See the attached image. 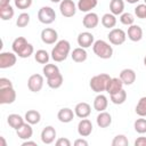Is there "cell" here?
<instances>
[{"instance_id":"cell-1","label":"cell","mask_w":146,"mask_h":146,"mask_svg":"<svg viewBox=\"0 0 146 146\" xmlns=\"http://www.w3.org/2000/svg\"><path fill=\"white\" fill-rule=\"evenodd\" d=\"M11 48H13V51L21 58H29L33 51H34V48L31 43L27 42V40L24 38V36H18L16 38L14 41H13V44H11Z\"/></svg>"},{"instance_id":"cell-2","label":"cell","mask_w":146,"mask_h":146,"mask_svg":"<svg viewBox=\"0 0 146 146\" xmlns=\"http://www.w3.org/2000/svg\"><path fill=\"white\" fill-rule=\"evenodd\" d=\"M70 50H71L70 42L67 40H59L51 50V58L57 63L63 62L67 58Z\"/></svg>"},{"instance_id":"cell-3","label":"cell","mask_w":146,"mask_h":146,"mask_svg":"<svg viewBox=\"0 0 146 146\" xmlns=\"http://www.w3.org/2000/svg\"><path fill=\"white\" fill-rule=\"evenodd\" d=\"M111 80V76L106 73H100V74H97L95 76H92L90 79V88L92 91L97 92V94H100L103 91H106V88H107V84H108V81Z\"/></svg>"},{"instance_id":"cell-4","label":"cell","mask_w":146,"mask_h":146,"mask_svg":"<svg viewBox=\"0 0 146 146\" xmlns=\"http://www.w3.org/2000/svg\"><path fill=\"white\" fill-rule=\"evenodd\" d=\"M92 50L95 55H97L102 59H108L113 55V48L104 40H97L92 44Z\"/></svg>"},{"instance_id":"cell-5","label":"cell","mask_w":146,"mask_h":146,"mask_svg":"<svg viewBox=\"0 0 146 146\" xmlns=\"http://www.w3.org/2000/svg\"><path fill=\"white\" fill-rule=\"evenodd\" d=\"M38 19L42 24H51L56 19V13L51 7H42L38 11Z\"/></svg>"},{"instance_id":"cell-6","label":"cell","mask_w":146,"mask_h":146,"mask_svg":"<svg viewBox=\"0 0 146 146\" xmlns=\"http://www.w3.org/2000/svg\"><path fill=\"white\" fill-rule=\"evenodd\" d=\"M107 38H108V40L112 44L120 46L125 41L127 33L121 29H112L110 31V33L107 34Z\"/></svg>"},{"instance_id":"cell-7","label":"cell","mask_w":146,"mask_h":146,"mask_svg":"<svg viewBox=\"0 0 146 146\" xmlns=\"http://www.w3.org/2000/svg\"><path fill=\"white\" fill-rule=\"evenodd\" d=\"M59 10L64 17H73L75 15L76 7L73 0H62L59 3Z\"/></svg>"},{"instance_id":"cell-8","label":"cell","mask_w":146,"mask_h":146,"mask_svg":"<svg viewBox=\"0 0 146 146\" xmlns=\"http://www.w3.org/2000/svg\"><path fill=\"white\" fill-rule=\"evenodd\" d=\"M43 87V76L41 74H32L27 80V88L32 92H38Z\"/></svg>"},{"instance_id":"cell-9","label":"cell","mask_w":146,"mask_h":146,"mask_svg":"<svg viewBox=\"0 0 146 146\" xmlns=\"http://www.w3.org/2000/svg\"><path fill=\"white\" fill-rule=\"evenodd\" d=\"M16 100V91L13 87L0 89V104H13Z\"/></svg>"},{"instance_id":"cell-10","label":"cell","mask_w":146,"mask_h":146,"mask_svg":"<svg viewBox=\"0 0 146 146\" xmlns=\"http://www.w3.org/2000/svg\"><path fill=\"white\" fill-rule=\"evenodd\" d=\"M15 52H1L0 54V68H9L16 64Z\"/></svg>"},{"instance_id":"cell-11","label":"cell","mask_w":146,"mask_h":146,"mask_svg":"<svg viewBox=\"0 0 146 146\" xmlns=\"http://www.w3.org/2000/svg\"><path fill=\"white\" fill-rule=\"evenodd\" d=\"M57 39H58V34H57L56 30L47 27V29H43L41 31V40H42L43 43L52 44V43H55L57 41Z\"/></svg>"},{"instance_id":"cell-12","label":"cell","mask_w":146,"mask_h":146,"mask_svg":"<svg viewBox=\"0 0 146 146\" xmlns=\"http://www.w3.org/2000/svg\"><path fill=\"white\" fill-rule=\"evenodd\" d=\"M55 138H56V130L54 127L48 125V127L43 128V130L41 131V140L43 144L49 145V144L54 143Z\"/></svg>"},{"instance_id":"cell-13","label":"cell","mask_w":146,"mask_h":146,"mask_svg":"<svg viewBox=\"0 0 146 146\" xmlns=\"http://www.w3.org/2000/svg\"><path fill=\"white\" fill-rule=\"evenodd\" d=\"M92 132V123L88 119H82L78 124V133L81 137H88Z\"/></svg>"},{"instance_id":"cell-14","label":"cell","mask_w":146,"mask_h":146,"mask_svg":"<svg viewBox=\"0 0 146 146\" xmlns=\"http://www.w3.org/2000/svg\"><path fill=\"white\" fill-rule=\"evenodd\" d=\"M74 113H75V115H76L78 117H80V119H86V117H88V116L90 115V113H91V107H90V105H89L88 103L82 102V103H79V104L75 105Z\"/></svg>"},{"instance_id":"cell-15","label":"cell","mask_w":146,"mask_h":146,"mask_svg":"<svg viewBox=\"0 0 146 146\" xmlns=\"http://www.w3.org/2000/svg\"><path fill=\"white\" fill-rule=\"evenodd\" d=\"M94 35L90 32H82L78 35V44L82 48H89L94 44Z\"/></svg>"},{"instance_id":"cell-16","label":"cell","mask_w":146,"mask_h":146,"mask_svg":"<svg viewBox=\"0 0 146 146\" xmlns=\"http://www.w3.org/2000/svg\"><path fill=\"white\" fill-rule=\"evenodd\" d=\"M99 23V17L96 13H88L83 19H82V24L86 29H95Z\"/></svg>"},{"instance_id":"cell-17","label":"cell","mask_w":146,"mask_h":146,"mask_svg":"<svg viewBox=\"0 0 146 146\" xmlns=\"http://www.w3.org/2000/svg\"><path fill=\"white\" fill-rule=\"evenodd\" d=\"M120 79L123 82V84L130 86L136 81V72L131 68H124L120 73Z\"/></svg>"},{"instance_id":"cell-18","label":"cell","mask_w":146,"mask_h":146,"mask_svg":"<svg viewBox=\"0 0 146 146\" xmlns=\"http://www.w3.org/2000/svg\"><path fill=\"white\" fill-rule=\"evenodd\" d=\"M128 38L133 41V42H137V41H140L141 38H143V30L139 25H130L128 27Z\"/></svg>"},{"instance_id":"cell-19","label":"cell","mask_w":146,"mask_h":146,"mask_svg":"<svg viewBox=\"0 0 146 146\" xmlns=\"http://www.w3.org/2000/svg\"><path fill=\"white\" fill-rule=\"evenodd\" d=\"M16 133H17L18 138H21L23 140H27V139H30L32 137L33 129H32V127H31V124L29 122H26V123L24 122V124L16 130Z\"/></svg>"},{"instance_id":"cell-20","label":"cell","mask_w":146,"mask_h":146,"mask_svg":"<svg viewBox=\"0 0 146 146\" xmlns=\"http://www.w3.org/2000/svg\"><path fill=\"white\" fill-rule=\"evenodd\" d=\"M122 87H123V82L121 81L120 78H111V80L108 81L106 91H107L110 95H112V94H115V92H117L119 90H121Z\"/></svg>"},{"instance_id":"cell-21","label":"cell","mask_w":146,"mask_h":146,"mask_svg":"<svg viewBox=\"0 0 146 146\" xmlns=\"http://www.w3.org/2000/svg\"><path fill=\"white\" fill-rule=\"evenodd\" d=\"M107 105H108V100L106 98V96L99 94L95 97L94 99V108L98 112H103L107 108Z\"/></svg>"},{"instance_id":"cell-22","label":"cell","mask_w":146,"mask_h":146,"mask_svg":"<svg viewBox=\"0 0 146 146\" xmlns=\"http://www.w3.org/2000/svg\"><path fill=\"white\" fill-rule=\"evenodd\" d=\"M74 114H75V113H73V111H72L71 108L65 107V108L59 110V112L57 113V119H58L60 122H63V123H68V122H71V121L73 120Z\"/></svg>"},{"instance_id":"cell-23","label":"cell","mask_w":146,"mask_h":146,"mask_svg":"<svg viewBox=\"0 0 146 146\" xmlns=\"http://www.w3.org/2000/svg\"><path fill=\"white\" fill-rule=\"evenodd\" d=\"M96 121H97L98 127H100V128H107V127H110L111 123H112V116H111L110 113L103 111V112H100V113L97 115Z\"/></svg>"},{"instance_id":"cell-24","label":"cell","mask_w":146,"mask_h":146,"mask_svg":"<svg viewBox=\"0 0 146 146\" xmlns=\"http://www.w3.org/2000/svg\"><path fill=\"white\" fill-rule=\"evenodd\" d=\"M7 122H8V124L13 128V129H15V130H17L18 128H21L23 124H24V119L19 115V114H9L8 115V117H7Z\"/></svg>"},{"instance_id":"cell-25","label":"cell","mask_w":146,"mask_h":146,"mask_svg":"<svg viewBox=\"0 0 146 146\" xmlns=\"http://www.w3.org/2000/svg\"><path fill=\"white\" fill-rule=\"evenodd\" d=\"M71 57L75 63H83L87 59L88 55H87V51L84 50V48L79 47V48L73 49V51L71 54Z\"/></svg>"},{"instance_id":"cell-26","label":"cell","mask_w":146,"mask_h":146,"mask_svg":"<svg viewBox=\"0 0 146 146\" xmlns=\"http://www.w3.org/2000/svg\"><path fill=\"white\" fill-rule=\"evenodd\" d=\"M98 0H79L78 2V9L83 13H88L91 9H94L97 6Z\"/></svg>"},{"instance_id":"cell-27","label":"cell","mask_w":146,"mask_h":146,"mask_svg":"<svg viewBox=\"0 0 146 146\" xmlns=\"http://www.w3.org/2000/svg\"><path fill=\"white\" fill-rule=\"evenodd\" d=\"M110 10L113 15H121L124 10V2L123 0H111L110 2Z\"/></svg>"},{"instance_id":"cell-28","label":"cell","mask_w":146,"mask_h":146,"mask_svg":"<svg viewBox=\"0 0 146 146\" xmlns=\"http://www.w3.org/2000/svg\"><path fill=\"white\" fill-rule=\"evenodd\" d=\"M102 24L106 29H113L116 25V17H115V15H113L112 13L111 14L110 13L104 14L103 17H102Z\"/></svg>"},{"instance_id":"cell-29","label":"cell","mask_w":146,"mask_h":146,"mask_svg":"<svg viewBox=\"0 0 146 146\" xmlns=\"http://www.w3.org/2000/svg\"><path fill=\"white\" fill-rule=\"evenodd\" d=\"M63 75L60 73L54 75V76H50V78H47V84L51 88V89H58L59 87H62L63 84Z\"/></svg>"},{"instance_id":"cell-30","label":"cell","mask_w":146,"mask_h":146,"mask_svg":"<svg viewBox=\"0 0 146 146\" xmlns=\"http://www.w3.org/2000/svg\"><path fill=\"white\" fill-rule=\"evenodd\" d=\"M25 121L26 122H29L30 124H36V123H39L40 122V120H41V115H40V113L38 112V111H35V110H30V111H27L26 113H25Z\"/></svg>"},{"instance_id":"cell-31","label":"cell","mask_w":146,"mask_h":146,"mask_svg":"<svg viewBox=\"0 0 146 146\" xmlns=\"http://www.w3.org/2000/svg\"><path fill=\"white\" fill-rule=\"evenodd\" d=\"M125 99H127V92H125L124 89H121V90H119L117 92L111 95V100H112V103H114V104H116V105L123 104V103L125 102Z\"/></svg>"},{"instance_id":"cell-32","label":"cell","mask_w":146,"mask_h":146,"mask_svg":"<svg viewBox=\"0 0 146 146\" xmlns=\"http://www.w3.org/2000/svg\"><path fill=\"white\" fill-rule=\"evenodd\" d=\"M49 58H50L49 54H48L46 50H43V49H39V50H36V52L34 54V59H35L39 64H44V65L48 64Z\"/></svg>"},{"instance_id":"cell-33","label":"cell","mask_w":146,"mask_h":146,"mask_svg":"<svg viewBox=\"0 0 146 146\" xmlns=\"http://www.w3.org/2000/svg\"><path fill=\"white\" fill-rule=\"evenodd\" d=\"M14 14H15V11L10 5L0 8V17L2 21H10L14 17Z\"/></svg>"},{"instance_id":"cell-34","label":"cell","mask_w":146,"mask_h":146,"mask_svg":"<svg viewBox=\"0 0 146 146\" xmlns=\"http://www.w3.org/2000/svg\"><path fill=\"white\" fill-rule=\"evenodd\" d=\"M42 72H43L46 78H50V76H54V75L58 74L59 73V68L55 64H46L43 66V68H42Z\"/></svg>"},{"instance_id":"cell-35","label":"cell","mask_w":146,"mask_h":146,"mask_svg":"<svg viewBox=\"0 0 146 146\" xmlns=\"http://www.w3.org/2000/svg\"><path fill=\"white\" fill-rule=\"evenodd\" d=\"M136 113L137 115H139L140 117L143 116H146V97H141L138 103H137V106H136Z\"/></svg>"},{"instance_id":"cell-36","label":"cell","mask_w":146,"mask_h":146,"mask_svg":"<svg viewBox=\"0 0 146 146\" xmlns=\"http://www.w3.org/2000/svg\"><path fill=\"white\" fill-rule=\"evenodd\" d=\"M29 23H30V15L27 13H22L18 15V17L16 19V25L18 27H25V26H27Z\"/></svg>"},{"instance_id":"cell-37","label":"cell","mask_w":146,"mask_h":146,"mask_svg":"<svg viewBox=\"0 0 146 146\" xmlns=\"http://www.w3.org/2000/svg\"><path fill=\"white\" fill-rule=\"evenodd\" d=\"M133 127H135V130L138 132V133H146V119H137L133 123Z\"/></svg>"},{"instance_id":"cell-38","label":"cell","mask_w":146,"mask_h":146,"mask_svg":"<svg viewBox=\"0 0 146 146\" xmlns=\"http://www.w3.org/2000/svg\"><path fill=\"white\" fill-rule=\"evenodd\" d=\"M129 140L124 135H117L112 140V146H128Z\"/></svg>"},{"instance_id":"cell-39","label":"cell","mask_w":146,"mask_h":146,"mask_svg":"<svg viewBox=\"0 0 146 146\" xmlns=\"http://www.w3.org/2000/svg\"><path fill=\"white\" fill-rule=\"evenodd\" d=\"M120 22L123 24V25H132L133 22H135V17L131 13H122L121 14V17H120Z\"/></svg>"},{"instance_id":"cell-40","label":"cell","mask_w":146,"mask_h":146,"mask_svg":"<svg viewBox=\"0 0 146 146\" xmlns=\"http://www.w3.org/2000/svg\"><path fill=\"white\" fill-rule=\"evenodd\" d=\"M135 15L138 18H146V3H140L135 8Z\"/></svg>"},{"instance_id":"cell-41","label":"cell","mask_w":146,"mask_h":146,"mask_svg":"<svg viewBox=\"0 0 146 146\" xmlns=\"http://www.w3.org/2000/svg\"><path fill=\"white\" fill-rule=\"evenodd\" d=\"M32 5V0H15V6L18 9H27Z\"/></svg>"},{"instance_id":"cell-42","label":"cell","mask_w":146,"mask_h":146,"mask_svg":"<svg viewBox=\"0 0 146 146\" xmlns=\"http://www.w3.org/2000/svg\"><path fill=\"white\" fill-rule=\"evenodd\" d=\"M9 87H13L11 81L7 78H0V89H5V88H9Z\"/></svg>"},{"instance_id":"cell-43","label":"cell","mask_w":146,"mask_h":146,"mask_svg":"<svg viewBox=\"0 0 146 146\" xmlns=\"http://www.w3.org/2000/svg\"><path fill=\"white\" fill-rule=\"evenodd\" d=\"M56 145L57 146H71V141L67 138H58L56 140Z\"/></svg>"},{"instance_id":"cell-44","label":"cell","mask_w":146,"mask_h":146,"mask_svg":"<svg viewBox=\"0 0 146 146\" xmlns=\"http://www.w3.org/2000/svg\"><path fill=\"white\" fill-rule=\"evenodd\" d=\"M135 146H146V137H139L135 140Z\"/></svg>"},{"instance_id":"cell-45","label":"cell","mask_w":146,"mask_h":146,"mask_svg":"<svg viewBox=\"0 0 146 146\" xmlns=\"http://www.w3.org/2000/svg\"><path fill=\"white\" fill-rule=\"evenodd\" d=\"M74 145L75 146H88V141L84 139H76L74 141Z\"/></svg>"},{"instance_id":"cell-46","label":"cell","mask_w":146,"mask_h":146,"mask_svg":"<svg viewBox=\"0 0 146 146\" xmlns=\"http://www.w3.org/2000/svg\"><path fill=\"white\" fill-rule=\"evenodd\" d=\"M27 145H32V146H36V143L35 141H31V140H25V141H23V144H22V146H27Z\"/></svg>"},{"instance_id":"cell-47","label":"cell","mask_w":146,"mask_h":146,"mask_svg":"<svg viewBox=\"0 0 146 146\" xmlns=\"http://www.w3.org/2000/svg\"><path fill=\"white\" fill-rule=\"evenodd\" d=\"M9 1H10V0H0V8L8 6V5H9Z\"/></svg>"},{"instance_id":"cell-48","label":"cell","mask_w":146,"mask_h":146,"mask_svg":"<svg viewBox=\"0 0 146 146\" xmlns=\"http://www.w3.org/2000/svg\"><path fill=\"white\" fill-rule=\"evenodd\" d=\"M127 2H129V3H137L138 1H140V0H125Z\"/></svg>"},{"instance_id":"cell-49","label":"cell","mask_w":146,"mask_h":146,"mask_svg":"<svg viewBox=\"0 0 146 146\" xmlns=\"http://www.w3.org/2000/svg\"><path fill=\"white\" fill-rule=\"evenodd\" d=\"M0 140H1L2 146H6V145H7V144H6V141H5V139H3V137H0Z\"/></svg>"},{"instance_id":"cell-50","label":"cell","mask_w":146,"mask_h":146,"mask_svg":"<svg viewBox=\"0 0 146 146\" xmlns=\"http://www.w3.org/2000/svg\"><path fill=\"white\" fill-rule=\"evenodd\" d=\"M51 2H54V3H57V2H60L62 0H50Z\"/></svg>"},{"instance_id":"cell-51","label":"cell","mask_w":146,"mask_h":146,"mask_svg":"<svg viewBox=\"0 0 146 146\" xmlns=\"http://www.w3.org/2000/svg\"><path fill=\"white\" fill-rule=\"evenodd\" d=\"M144 65L146 66V55H145V57H144Z\"/></svg>"},{"instance_id":"cell-52","label":"cell","mask_w":146,"mask_h":146,"mask_svg":"<svg viewBox=\"0 0 146 146\" xmlns=\"http://www.w3.org/2000/svg\"><path fill=\"white\" fill-rule=\"evenodd\" d=\"M144 1H145V3H146V0H144Z\"/></svg>"},{"instance_id":"cell-53","label":"cell","mask_w":146,"mask_h":146,"mask_svg":"<svg viewBox=\"0 0 146 146\" xmlns=\"http://www.w3.org/2000/svg\"><path fill=\"white\" fill-rule=\"evenodd\" d=\"M14 1H15V0H14Z\"/></svg>"}]
</instances>
